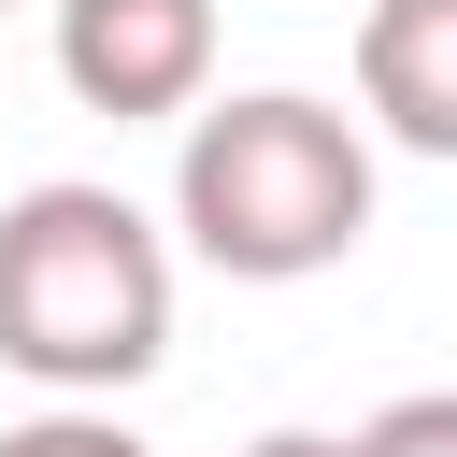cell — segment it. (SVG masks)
Here are the masks:
<instances>
[{
  "mask_svg": "<svg viewBox=\"0 0 457 457\" xmlns=\"http://www.w3.org/2000/svg\"><path fill=\"white\" fill-rule=\"evenodd\" d=\"M343 443H357V457H457V386H400V400L357 414Z\"/></svg>",
  "mask_w": 457,
  "mask_h": 457,
  "instance_id": "6",
  "label": "cell"
},
{
  "mask_svg": "<svg viewBox=\"0 0 457 457\" xmlns=\"http://www.w3.org/2000/svg\"><path fill=\"white\" fill-rule=\"evenodd\" d=\"M357 114L414 157H457V0H371L357 14Z\"/></svg>",
  "mask_w": 457,
  "mask_h": 457,
  "instance_id": "4",
  "label": "cell"
},
{
  "mask_svg": "<svg viewBox=\"0 0 457 457\" xmlns=\"http://www.w3.org/2000/svg\"><path fill=\"white\" fill-rule=\"evenodd\" d=\"M0 457H157L114 400H43V414H14L0 428Z\"/></svg>",
  "mask_w": 457,
  "mask_h": 457,
  "instance_id": "5",
  "label": "cell"
},
{
  "mask_svg": "<svg viewBox=\"0 0 457 457\" xmlns=\"http://www.w3.org/2000/svg\"><path fill=\"white\" fill-rule=\"evenodd\" d=\"M57 86L114 129L200 114L214 86V0H57Z\"/></svg>",
  "mask_w": 457,
  "mask_h": 457,
  "instance_id": "3",
  "label": "cell"
},
{
  "mask_svg": "<svg viewBox=\"0 0 457 457\" xmlns=\"http://www.w3.org/2000/svg\"><path fill=\"white\" fill-rule=\"evenodd\" d=\"M171 357V228L129 186H14L0 200V371L43 400H114Z\"/></svg>",
  "mask_w": 457,
  "mask_h": 457,
  "instance_id": "2",
  "label": "cell"
},
{
  "mask_svg": "<svg viewBox=\"0 0 457 457\" xmlns=\"http://www.w3.org/2000/svg\"><path fill=\"white\" fill-rule=\"evenodd\" d=\"M171 228L228 286H314L371 243V143L314 86H243L200 100L171 143Z\"/></svg>",
  "mask_w": 457,
  "mask_h": 457,
  "instance_id": "1",
  "label": "cell"
},
{
  "mask_svg": "<svg viewBox=\"0 0 457 457\" xmlns=\"http://www.w3.org/2000/svg\"><path fill=\"white\" fill-rule=\"evenodd\" d=\"M243 457H357V443H343V428H257Z\"/></svg>",
  "mask_w": 457,
  "mask_h": 457,
  "instance_id": "7",
  "label": "cell"
}]
</instances>
